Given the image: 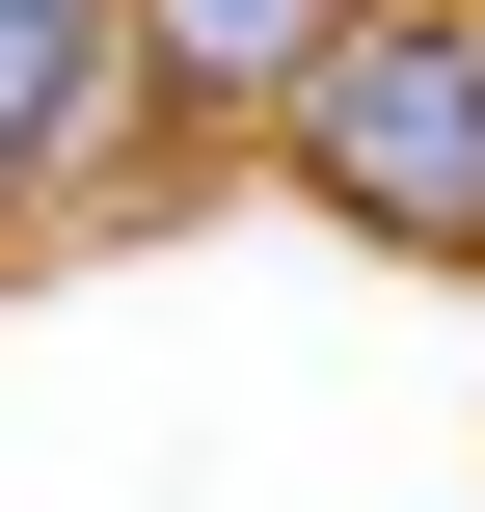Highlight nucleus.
Here are the masks:
<instances>
[{
  "label": "nucleus",
  "mask_w": 485,
  "mask_h": 512,
  "mask_svg": "<svg viewBox=\"0 0 485 512\" xmlns=\"http://www.w3.org/2000/svg\"><path fill=\"white\" fill-rule=\"evenodd\" d=\"M270 162H297V216L405 243V270H485V0H378L270 108Z\"/></svg>",
  "instance_id": "1"
},
{
  "label": "nucleus",
  "mask_w": 485,
  "mask_h": 512,
  "mask_svg": "<svg viewBox=\"0 0 485 512\" xmlns=\"http://www.w3.org/2000/svg\"><path fill=\"white\" fill-rule=\"evenodd\" d=\"M351 27H378V0H135V108H162V135H270Z\"/></svg>",
  "instance_id": "2"
},
{
  "label": "nucleus",
  "mask_w": 485,
  "mask_h": 512,
  "mask_svg": "<svg viewBox=\"0 0 485 512\" xmlns=\"http://www.w3.org/2000/svg\"><path fill=\"white\" fill-rule=\"evenodd\" d=\"M135 81V0H0V216L81 162V108Z\"/></svg>",
  "instance_id": "3"
}]
</instances>
